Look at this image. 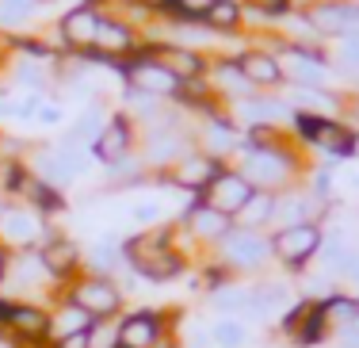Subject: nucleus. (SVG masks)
<instances>
[{"instance_id":"f257e3e1","label":"nucleus","mask_w":359,"mask_h":348,"mask_svg":"<svg viewBox=\"0 0 359 348\" xmlns=\"http://www.w3.org/2000/svg\"><path fill=\"white\" fill-rule=\"evenodd\" d=\"M271 249H276L290 268H302L306 260H310L313 253L321 249V234H318V226L298 222V226H287V230H279L276 241H271Z\"/></svg>"},{"instance_id":"f03ea898","label":"nucleus","mask_w":359,"mask_h":348,"mask_svg":"<svg viewBox=\"0 0 359 348\" xmlns=\"http://www.w3.org/2000/svg\"><path fill=\"white\" fill-rule=\"evenodd\" d=\"M287 173H290V157L279 154V149H268V146H256L252 154L245 157V168H241V176L252 188L279 184V180H287Z\"/></svg>"},{"instance_id":"7ed1b4c3","label":"nucleus","mask_w":359,"mask_h":348,"mask_svg":"<svg viewBox=\"0 0 359 348\" xmlns=\"http://www.w3.org/2000/svg\"><path fill=\"white\" fill-rule=\"evenodd\" d=\"M252 184L245 180V176H237V173H222L215 184L207 188V207H215L222 210V215H229L233 218L237 210H245V203L252 199Z\"/></svg>"},{"instance_id":"20e7f679","label":"nucleus","mask_w":359,"mask_h":348,"mask_svg":"<svg viewBox=\"0 0 359 348\" xmlns=\"http://www.w3.org/2000/svg\"><path fill=\"white\" fill-rule=\"evenodd\" d=\"M294 123H298V130H302L313 146L329 149V154H352V142L355 138L344 130V126L329 123V119H318V115H298Z\"/></svg>"},{"instance_id":"39448f33","label":"nucleus","mask_w":359,"mask_h":348,"mask_svg":"<svg viewBox=\"0 0 359 348\" xmlns=\"http://www.w3.org/2000/svg\"><path fill=\"white\" fill-rule=\"evenodd\" d=\"M73 302H76L84 314H92V318H107V314L118 310L123 295H118V287L107 283V279H84V283L76 287Z\"/></svg>"},{"instance_id":"423d86ee","label":"nucleus","mask_w":359,"mask_h":348,"mask_svg":"<svg viewBox=\"0 0 359 348\" xmlns=\"http://www.w3.org/2000/svg\"><path fill=\"white\" fill-rule=\"evenodd\" d=\"M313 27L329 31V35H344V39H359V8L355 4H318L310 12Z\"/></svg>"},{"instance_id":"0eeeda50","label":"nucleus","mask_w":359,"mask_h":348,"mask_svg":"<svg viewBox=\"0 0 359 348\" xmlns=\"http://www.w3.org/2000/svg\"><path fill=\"white\" fill-rule=\"evenodd\" d=\"M130 81L138 84L142 92H149V96H172V92L184 88L180 73H172L165 62H138L130 69Z\"/></svg>"},{"instance_id":"6e6552de","label":"nucleus","mask_w":359,"mask_h":348,"mask_svg":"<svg viewBox=\"0 0 359 348\" xmlns=\"http://www.w3.org/2000/svg\"><path fill=\"white\" fill-rule=\"evenodd\" d=\"M161 337V318L149 310L142 314H130V318L118 326V344L123 348H153Z\"/></svg>"},{"instance_id":"1a4fd4ad","label":"nucleus","mask_w":359,"mask_h":348,"mask_svg":"<svg viewBox=\"0 0 359 348\" xmlns=\"http://www.w3.org/2000/svg\"><path fill=\"white\" fill-rule=\"evenodd\" d=\"M268 253H271V245L264 241L260 234H229V241H226V257L233 260V265H241V268L264 265Z\"/></svg>"},{"instance_id":"9d476101","label":"nucleus","mask_w":359,"mask_h":348,"mask_svg":"<svg viewBox=\"0 0 359 348\" xmlns=\"http://www.w3.org/2000/svg\"><path fill=\"white\" fill-rule=\"evenodd\" d=\"M222 176V165L215 157H207V154H199V157H187L184 165H180V173H176V180L184 184V188H191V192H207L210 184H215Z\"/></svg>"},{"instance_id":"9b49d317","label":"nucleus","mask_w":359,"mask_h":348,"mask_svg":"<svg viewBox=\"0 0 359 348\" xmlns=\"http://www.w3.org/2000/svg\"><path fill=\"white\" fill-rule=\"evenodd\" d=\"M126 149H130V126H126V119H111L104 134L96 138V157L107 161V165H118L126 157Z\"/></svg>"},{"instance_id":"f8f14e48","label":"nucleus","mask_w":359,"mask_h":348,"mask_svg":"<svg viewBox=\"0 0 359 348\" xmlns=\"http://www.w3.org/2000/svg\"><path fill=\"white\" fill-rule=\"evenodd\" d=\"M62 35L69 46H92L100 35V15L92 8H76V12H69L62 20Z\"/></svg>"},{"instance_id":"ddd939ff","label":"nucleus","mask_w":359,"mask_h":348,"mask_svg":"<svg viewBox=\"0 0 359 348\" xmlns=\"http://www.w3.org/2000/svg\"><path fill=\"white\" fill-rule=\"evenodd\" d=\"M237 69L252 84H283V65L271 54H241L237 58Z\"/></svg>"},{"instance_id":"4468645a","label":"nucleus","mask_w":359,"mask_h":348,"mask_svg":"<svg viewBox=\"0 0 359 348\" xmlns=\"http://www.w3.org/2000/svg\"><path fill=\"white\" fill-rule=\"evenodd\" d=\"M187 222H191V230L199 234V237H226L229 230H233V218L222 215V210H215V207H207V203L191 207Z\"/></svg>"},{"instance_id":"2eb2a0df","label":"nucleus","mask_w":359,"mask_h":348,"mask_svg":"<svg viewBox=\"0 0 359 348\" xmlns=\"http://www.w3.org/2000/svg\"><path fill=\"white\" fill-rule=\"evenodd\" d=\"M42 265H46V272H54V276H69L76 268V245L65 241V237L50 241L46 249H42Z\"/></svg>"},{"instance_id":"dca6fc26","label":"nucleus","mask_w":359,"mask_h":348,"mask_svg":"<svg viewBox=\"0 0 359 348\" xmlns=\"http://www.w3.org/2000/svg\"><path fill=\"white\" fill-rule=\"evenodd\" d=\"M0 318L4 321H12L15 329H23V333H31V337H42L46 333V314L35 310V307H0Z\"/></svg>"},{"instance_id":"f3484780","label":"nucleus","mask_w":359,"mask_h":348,"mask_svg":"<svg viewBox=\"0 0 359 348\" xmlns=\"http://www.w3.org/2000/svg\"><path fill=\"white\" fill-rule=\"evenodd\" d=\"M0 230L12 237V241H31L39 234V218L27 215V210H4L0 215Z\"/></svg>"},{"instance_id":"a211bd4d","label":"nucleus","mask_w":359,"mask_h":348,"mask_svg":"<svg viewBox=\"0 0 359 348\" xmlns=\"http://www.w3.org/2000/svg\"><path fill=\"white\" fill-rule=\"evenodd\" d=\"M325 321H340V326H355L359 321V299H325L321 302Z\"/></svg>"},{"instance_id":"6ab92c4d","label":"nucleus","mask_w":359,"mask_h":348,"mask_svg":"<svg viewBox=\"0 0 359 348\" xmlns=\"http://www.w3.org/2000/svg\"><path fill=\"white\" fill-rule=\"evenodd\" d=\"M54 329H57V337H73V333H84V329H92V314H84L76 302H69L65 307V314L54 321Z\"/></svg>"},{"instance_id":"aec40b11","label":"nucleus","mask_w":359,"mask_h":348,"mask_svg":"<svg viewBox=\"0 0 359 348\" xmlns=\"http://www.w3.org/2000/svg\"><path fill=\"white\" fill-rule=\"evenodd\" d=\"M96 46H100V50H126V46H130V31L118 27L115 20H100Z\"/></svg>"},{"instance_id":"412c9836","label":"nucleus","mask_w":359,"mask_h":348,"mask_svg":"<svg viewBox=\"0 0 359 348\" xmlns=\"http://www.w3.org/2000/svg\"><path fill=\"white\" fill-rule=\"evenodd\" d=\"M165 8H172V12H180V20L184 23H207L210 8H215V0H168Z\"/></svg>"},{"instance_id":"4be33fe9","label":"nucleus","mask_w":359,"mask_h":348,"mask_svg":"<svg viewBox=\"0 0 359 348\" xmlns=\"http://www.w3.org/2000/svg\"><path fill=\"white\" fill-rule=\"evenodd\" d=\"M237 15H241V12H237L233 0H215L207 23H210V27H218V31H233V27H237Z\"/></svg>"},{"instance_id":"5701e85b","label":"nucleus","mask_w":359,"mask_h":348,"mask_svg":"<svg viewBox=\"0 0 359 348\" xmlns=\"http://www.w3.org/2000/svg\"><path fill=\"white\" fill-rule=\"evenodd\" d=\"M215 341L222 348H241L245 344V326H241V321H218V326H215Z\"/></svg>"},{"instance_id":"b1692460","label":"nucleus","mask_w":359,"mask_h":348,"mask_svg":"<svg viewBox=\"0 0 359 348\" xmlns=\"http://www.w3.org/2000/svg\"><path fill=\"white\" fill-rule=\"evenodd\" d=\"M241 215H245V222H264V218H271V215H276V203H271L268 199V195H252V199L249 203H245V210H241Z\"/></svg>"},{"instance_id":"393cba45","label":"nucleus","mask_w":359,"mask_h":348,"mask_svg":"<svg viewBox=\"0 0 359 348\" xmlns=\"http://www.w3.org/2000/svg\"><path fill=\"white\" fill-rule=\"evenodd\" d=\"M176 138H172V134H161V138H153V146H149V157L153 161H168V157H172L176 154Z\"/></svg>"},{"instance_id":"a878e982","label":"nucleus","mask_w":359,"mask_h":348,"mask_svg":"<svg viewBox=\"0 0 359 348\" xmlns=\"http://www.w3.org/2000/svg\"><path fill=\"white\" fill-rule=\"evenodd\" d=\"M31 0H0V20H15V15L27 12Z\"/></svg>"},{"instance_id":"bb28decb","label":"nucleus","mask_w":359,"mask_h":348,"mask_svg":"<svg viewBox=\"0 0 359 348\" xmlns=\"http://www.w3.org/2000/svg\"><path fill=\"white\" fill-rule=\"evenodd\" d=\"M88 344H92V329L73 333V337H62V344H57V348H88Z\"/></svg>"},{"instance_id":"cd10ccee","label":"nucleus","mask_w":359,"mask_h":348,"mask_svg":"<svg viewBox=\"0 0 359 348\" xmlns=\"http://www.w3.org/2000/svg\"><path fill=\"white\" fill-rule=\"evenodd\" d=\"M92 260H96L100 268H111V260H115V253H111L107 245H100V249H92Z\"/></svg>"},{"instance_id":"c85d7f7f","label":"nucleus","mask_w":359,"mask_h":348,"mask_svg":"<svg viewBox=\"0 0 359 348\" xmlns=\"http://www.w3.org/2000/svg\"><path fill=\"white\" fill-rule=\"evenodd\" d=\"M39 119H42V123H62V107H54V104H46V107H39Z\"/></svg>"},{"instance_id":"c756f323","label":"nucleus","mask_w":359,"mask_h":348,"mask_svg":"<svg viewBox=\"0 0 359 348\" xmlns=\"http://www.w3.org/2000/svg\"><path fill=\"white\" fill-rule=\"evenodd\" d=\"M344 344H348V348H359V321L344 329Z\"/></svg>"},{"instance_id":"7c9ffc66","label":"nucleus","mask_w":359,"mask_h":348,"mask_svg":"<svg viewBox=\"0 0 359 348\" xmlns=\"http://www.w3.org/2000/svg\"><path fill=\"white\" fill-rule=\"evenodd\" d=\"M344 58H348V62H355V65H359V39H348V46H344Z\"/></svg>"},{"instance_id":"2f4dec72","label":"nucleus","mask_w":359,"mask_h":348,"mask_svg":"<svg viewBox=\"0 0 359 348\" xmlns=\"http://www.w3.org/2000/svg\"><path fill=\"white\" fill-rule=\"evenodd\" d=\"M20 50H27L35 58H46V46H39V42H20Z\"/></svg>"},{"instance_id":"473e14b6","label":"nucleus","mask_w":359,"mask_h":348,"mask_svg":"<svg viewBox=\"0 0 359 348\" xmlns=\"http://www.w3.org/2000/svg\"><path fill=\"white\" fill-rule=\"evenodd\" d=\"M260 4H264V8H276V12H283L287 0H260Z\"/></svg>"},{"instance_id":"72a5a7b5","label":"nucleus","mask_w":359,"mask_h":348,"mask_svg":"<svg viewBox=\"0 0 359 348\" xmlns=\"http://www.w3.org/2000/svg\"><path fill=\"white\" fill-rule=\"evenodd\" d=\"M149 4H168V0H149Z\"/></svg>"},{"instance_id":"f704fd0d","label":"nucleus","mask_w":359,"mask_h":348,"mask_svg":"<svg viewBox=\"0 0 359 348\" xmlns=\"http://www.w3.org/2000/svg\"><path fill=\"white\" fill-rule=\"evenodd\" d=\"M0 272H4V253H0Z\"/></svg>"},{"instance_id":"c9c22d12","label":"nucleus","mask_w":359,"mask_h":348,"mask_svg":"<svg viewBox=\"0 0 359 348\" xmlns=\"http://www.w3.org/2000/svg\"><path fill=\"white\" fill-rule=\"evenodd\" d=\"M355 115H359V104H355Z\"/></svg>"},{"instance_id":"e433bc0d","label":"nucleus","mask_w":359,"mask_h":348,"mask_svg":"<svg viewBox=\"0 0 359 348\" xmlns=\"http://www.w3.org/2000/svg\"><path fill=\"white\" fill-rule=\"evenodd\" d=\"M0 348H8V344H0Z\"/></svg>"},{"instance_id":"4c0bfd02","label":"nucleus","mask_w":359,"mask_h":348,"mask_svg":"<svg viewBox=\"0 0 359 348\" xmlns=\"http://www.w3.org/2000/svg\"><path fill=\"white\" fill-rule=\"evenodd\" d=\"M115 348H123V344H115Z\"/></svg>"}]
</instances>
